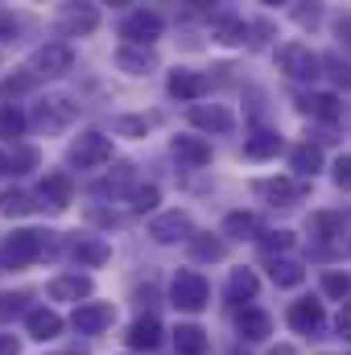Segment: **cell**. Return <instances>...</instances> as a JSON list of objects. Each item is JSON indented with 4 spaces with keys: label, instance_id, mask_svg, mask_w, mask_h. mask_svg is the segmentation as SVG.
Returning <instances> with one entry per match:
<instances>
[{
    "label": "cell",
    "instance_id": "ffe728a7",
    "mask_svg": "<svg viewBox=\"0 0 351 355\" xmlns=\"http://www.w3.org/2000/svg\"><path fill=\"white\" fill-rule=\"evenodd\" d=\"M236 327H240V335H244V339H252V343H257V339H268V335H273V318H268L264 310H244Z\"/></svg>",
    "mask_w": 351,
    "mask_h": 355
},
{
    "label": "cell",
    "instance_id": "9c48e42d",
    "mask_svg": "<svg viewBox=\"0 0 351 355\" xmlns=\"http://www.w3.org/2000/svg\"><path fill=\"white\" fill-rule=\"evenodd\" d=\"M149 236H153L157 244L190 240V236H194V232H190V215H186V211H170V215H157V219L149 223Z\"/></svg>",
    "mask_w": 351,
    "mask_h": 355
},
{
    "label": "cell",
    "instance_id": "74e56055",
    "mask_svg": "<svg viewBox=\"0 0 351 355\" xmlns=\"http://www.w3.org/2000/svg\"><path fill=\"white\" fill-rule=\"evenodd\" d=\"M21 310H25V293H0V322L17 318Z\"/></svg>",
    "mask_w": 351,
    "mask_h": 355
},
{
    "label": "cell",
    "instance_id": "f1b7e54d",
    "mask_svg": "<svg viewBox=\"0 0 351 355\" xmlns=\"http://www.w3.org/2000/svg\"><path fill=\"white\" fill-rule=\"evenodd\" d=\"M289 162H293L298 174H314V170L323 166V149H318V145H298V149L289 153Z\"/></svg>",
    "mask_w": 351,
    "mask_h": 355
},
{
    "label": "cell",
    "instance_id": "4fadbf2b",
    "mask_svg": "<svg viewBox=\"0 0 351 355\" xmlns=\"http://www.w3.org/2000/svg\"><path fill=\"white\" fill-rule=\"evenodd\" d=\"M128 347H137V352H153L157 343H162V322L149 314V318H137L132 327H128Z\"/></svg>",
    "mask_w": 351,
    "mask_h": 355
},
{
    "label": "cell",
    "instance_id": "b9f144b4",
    "mask_svg": "<svg viewBox=\"0 0 351 355\" xmlns=\"http://www.w3.org/2000/svg\"><path fill=\"white\" fill-rule=\"evenodd\" d=\"M335 331H339V339L351 343V302H343V310H339V318H335Z\"/></svg>",
    "mask_w": 351,
    "mask_h": 355
},
{
    "label": "cell",
    "instance_id": "277c9868",
    "mask_svg": "<svg viewBox=\"0 0 351 355\" xmlns=\"http://www.w3.org/2000/svg\"><path fill=\"white\" fill-rule=\"evenodd\" d=\"M277 62H281V71H285L289 79H314L318 67H323V58H318L310 46H302V42L281 46V50H277Z\"/></svg>",
    "mask_w": 351,
    "mask_h": 355
},
{
    "label": "cell",
    "instance_id": "836d02e7",
    "mask_svg": "<svg viewBox=\"0 0 351 355\" xmlns=\"http://www.w3.org/2000/svg\"><path fill=\"white\" fill-rule=\"evenodd\" d=\"M162 202V194H157V186H141V190H132V211L137 215H145V211H153Z\"/></svg>",
    "mask_w": 351,
    "mask_h": 355
},
{
    "label": "cell",
    "instance_id": "681fc988",
    "mask_svg": "<svg viewBox=\"0 0 351 355\" xmlns=\"http://www.w3.org/2000/svg\"><path fill=\"white\" fill-rule=\"evenodd\" d=\"M268 355H293V347H273Z\"/></svg>",
    "mask_w": 351,
    "mask_h": 355
},
{
    "label": "cell",
    "instance_id": "f6af8a7d",
    "mask_svg": "<svg viewBox=\"0 0 351 355\" xmlns=\"http://www.w3.org/2000/svg\"><path fill=\"white\" fill-rule=\"evenodd\" d=\"M293 17H298V25H318V8H293Z\"/></svg>",
    "mask_w": 351,
    "mask_h": 355
},
{
    "label": "cell",
    "instance_id": "5bb4252c",
    "mask_svg": "<svg viewBox=\"0 0 351 355\" xmlns=\"http://www.w3.org/2000/svg\"><path fill=\"white\" fill-rule=\"evenodd\" d=\"M244 33H248V25H244L240 17H232V12H215V17H211V37H215V42L236 46V42H244Z\"/></svg>",
    "mask_w": 351,
    "mask_h": 355
},
{
    "label": "cell",
    "instance_id": "f546056e",
    "mask_svg": "<svg viewBox=\"0 0 351 355\" xmlns=\"http://www.w3.org/2000/svg\"><path fill=\"white\" fill-rule=\"evenodd\" d=\"M33 202L25 190H0V215H29Z\"/></svg>",
    "mask_w": 351,
    "mask_h": 355
},
{
    "label": "cell",
    "instance_id": "ac0fdd59",
    "mask_svg": "<svg viewBox=\"0 0 351 355\" xmlns=\"http://www.w3.org/2000/svg\"><path fill=\"white\" fill-rule=\"evenodd\" d=\"M25 322H29V335L42 339V343H46V339H58V331H62V318H58L54 310H29Z\"/></svg>",
    "mask_w": 351,
    "mask_h": 355
},
{
    "label": "cell",
    "instance_id": "d590c367",
    "mask_svg": "<svg viewBox=\"0 0 351 355\" xmlns=\"http://www.w3.org/2000/svg\"><path fill=\"white\" fill-rule=\"evenodd\" d=\"M310 223H314V232H318L323 240H331V236L343 227V215H331V211H323V215H314Z\"/></svg>",
    "mask_w": 351,
    "mask_h": 355
},
{
    "label": "cell",
    "instance_id": "83f0119b",
    "mask_svg": "<svg viewBox=\"0 0 351 355\" xmlns=\"http://www.w3.org/2000/svg\"><path fill=\"white\" fill-rule=\"evenodd\" d=\"M174 347L182 355H203L207 352V335H203L198 327H178L174 331Z\"/></svg>",
    "mask_w": 351,
    "mask_h": 355
},
{
    "label": "cell",
    "instance_id": "60d3db41",
    "mask_svg": "<svg viewBox=\"0 0 351 355\" xmlns=\"http://www.w3.org/2000/svg\"><path fill=\"white\" fill-rule=\"evenodd\" d=\"M33 83H37V75H33V71H29V75H12V79H4V95H21V91H29L33 87Z\"/></svg>",
    "mask_w": 351,
    "mask_h": 355
},
{
    "label": "cell",
    "instance_id": "ee69618b",
    "mask_svg": "<svg viewBox=\"0 0 351 355\" xmlns=\"http://www.w3.org/2000/svg\"><path fill=\"white\" fill-rule=\"evenodd\" d=\"M335 182H339L343 190H351V157H339V162H335Z\"/></svg>",
    "mask_w": 351,
    "mask_h": 355
},
{
    "label": "cell",
    "instance_id": "8d00e7d4",
    "mask_svg": "<svg viewBox=\"0 0 351 355\" xmlns=\"http://www.w3.org/2000/svg\"><path fill=\"white\" fill-rule=\"evenodd\" d=\"M257 190H261L264 198H273V202H277V198H281V202H289V198L298 194V186H289V182H261Z\"/></svg>",
    "mask_w": 351,
    "mask_h": 355
},
{
    "label": "cell",
    "instance_id": "9a60e30c",
    "mask_svg": "<svg viewBox=\"0 0 351 355\" xmlns=\"http://www.w3.org/2000/svg\"><path fill=\"white\" fill-rule=\"evenodd\" d=\"M87 293H91V281L79 277V272H75V277H54V281H50V297H54V302H79V297H87ZM79 306H83V302H79Z\"/></svg>",
    "mask_w": 351,
    "mask_h": 355
},
{
    "label": "cell",
    "instance_id": "e575fe53",
    "mask_svg": "<svg viewBox=\"0 0 351 355\" xmlns=\"http://www.w3.org/2000/svg\"><path fill=\"white\" fill-rule=\"evenodd\" d=\"M348 289H351L348 272H327V277H323V293H327V297H348Z\"/></svg>",
    "mask_w": 351,
    "mask_h": 355
},
{
    "label": "cell",
    "instance_id": "7c38bea8",
    "mask_svg": "<svg viewBox=\"0 0 351 355\" xmlns=\"http://www.w3.org/2000/svg\"><path fill=\"white\" fill-rule=\"evenodd\" d=\"M190 124L203 128V132H232L236 120H232V112L219 107V103H211V107H207V103H194V107H190Z\"/></svg>",
    "mask_w": 351,
    "mask_h": 355
},
{
    "label": "cell",
    "instance_id": "484cf974",
    "mask_svg": "<svg viewBox=\"0 0 351 355\" xmlns=\"http://www.w3.org/2000/svg\"><path fill=\"white\" fill-rule=\"evenodd\" d=\"M277 149H281V137H277V132H257V137H248V145H244V157L264 162V157H277Z\"/></svg>",
    "mask_w": 351,
    "mask_h": 355
},
{
    "label": "cell",
    "instance_id": "5b68a950",
    "mask_svg": "<svg viewBox=\"0 0 351 355\" xmlns=\"http://www.w3.org/2000/svg\"><path fill=\"white\" fill-rule=\"evenodd\" d=\"M71 162H75L79 170H99V166H108V162H112V141H108L103 132H83V137L71 145Z\"/></svg>",
    "mask_w": 351,
    "mask_h": 355
},
{
    "label": "cell",
    "instance_id": "6da1fadb",
    "mask_svg": "<svg viewBox=\"0 0 351 355\" xmlns=\"http://www.w3.org/2000/svg\"><path fill=\"white\" fill-rule=\"evenodd\" d=\"M42 252H46L42 232H12V236L0 244V265L4 268H25V265H33Z\"/></svg>",
    "mask_w": 351,
    "mask_h": 355
},
{
    "label": "cell",
    "instance_id": "cb8c5ba5",
    "mask_svg": "<svg viewBox=\"0 0 351 355\" xmlns=\"http://www.w3.org/2000/svg\"><path fill=\"white\" fill-rule=\"evenodd\" d=\"M116 67H120V71H128V75H149V71H153V54L124 46V50L116 54Z\"/></svg>",
    "mask_w": 351,
    "mask_h": 355
},
{
    "label": "cell",
    "instance_id": "d6a6232c",
    "mask_svg": "<svg viewBox=\"0 0 351 355\" xmlns=\"http://www.w3.org/2000/svg\"><path fill=\"white\" fill-rule=\"evenodd\" d=\"M190 252L198 261H223V244L211 240V236H190Z\"/></svg>",
    "mask_w": 351,
    "mask_h": 355
},
{
    "label": "cell",
    "instance_id": "1f68e13d",
    "mask_svg": "<svg viewBox=\"0 0 351 355\" xmlns=\"http://www.w3.org/2000/svg\"><path fill=\"white\" fill-rule=\"evenodd\" d=\"M25 132V116L17 107H0V141H17Z\"/></svg>",
    "mask_w": 351,
    "mask_h": 355
},
{
    "label": "cell",
    "instance_id": "f35d334b",
    "mask_svg": "<svg viewBox=\"0 0 351 355\" xmlns=\"http://www.w3.org/2000/svg\"><path fill=\"white\" fill-rule=\"evenodd\" d=\"M261 248L264 252H285V248H293V232H285V227H281V232H268L261 240Z\"/></svg>",
    "mask_w": 351,
    "mask_h": 355
},
{
    "label": "cell",
    "instance_id": "ab89813d",
    "mask_svg": "<svg viewBox=\"0 0 351 355\" xmlns=\"http://www.w3.org/2000/svg\"><path fill=\"white\" fill-rule=\"evenodd\" d=\"M116 132H124V137H145V132H149V120L124 116V120H116Z\"/></svg>",
    "mask_w": 351,
    "mask_h": 355
},
{
    "label": "cell",
    "instance_id": "ba28073f",
    "mask_svg": "<svg viewBox=\"0 0 351 355\" xmlns=\"http://www.w3.org/2000/svg\"><path fill=\"white\" fill-rule=\"evenodd\" d=\"M323 322H327L323 302L302 297V302H293V306H289V327H293L298 335H318V331H323Z\"/></svg>",
    "mask_w": 351,
    "mask_h": 355
},
{
    "label": "cell",
    "instance_id": "30bf717a",
    "mask_svg": "<svg viewBox=\"0 0 351 355\" xmlns=\"http://www.w3.org/2000/svg\"><path fill=\"white\" fill-rule=\"evenodd\" d=\"M62 71H71V46L50 42V46H42V50L33 54V75L54 79V75H62Z\"/></svg>",
    "mask_w": 351,
    "mask_h": 355
},
{
    "label": "cell",
    "instance_id": "8fae6325",
    "mask_svg": "<svg viewBox=\"0 0 351 355\" xmlns=\"http://www.w3.org/2000/svg\"><path fill=\"white\" fill-rule=\"evenodd\" d=\"M79 116V107L71 103V99H46L42 107H37V128H46V132H58V128H67L71 120Z\"/></svg>",
    "mask_w": 351,
    "mask_h": 355
},
{
    "label": "cell",
    "instance_id": "7a4b0ae2",
    "mask_svg": "<svg viewBox=\"0 0 351 355\" xmlns=\"http://www.w3.org/2000/svg\"><path fill=\"white\" fill-rule=\"evenodd\" d=\"M207 297H211V285H207V277L203 272H190V268H182L174 277V285H170V302H174L178 310H203L207 306Z\"/></svg>",
    "mask_w": 351,
    "mask_h": 355
},
{
    "label": "cell",
    "instance_id": "7bdbcfd3",
    "mask_svg": "<svg viewBox=\"0 0 351 355\" xmlns=\"http://www.w3.org/2000/svg\"><path fill=\"white\" fill-rule=\"evenodd\" d=\"M327 67H331L335 83H343V87H351V67H348V62H339V58H327Z\"/></svg>",
    "mask_w": 351,
    "mask_h": 355
},
{
    "label": "cell",
    "instance_id": "603a6c76",
    "mask_svg": "<svg viewBox=\"0 0 351 355\" xmlns=\"http://www.w3.org/2000/svg\"><path fill=\"white\" fill-rule=\"evenodd\" d=\"M108 257H112V248L103 240H95V236H79L75 240V261L79 265H103Z\"/></svg>",
    "mask_w": 351,
    "mask_h": 355
},
{
    "label": "cell",
    "instance_id": "2e32d148",
    "mask_svg": "<svg viewBox=\"0 0 351 355\" xmlns=\"http://www.w3.org/2000/svg\"><path fill=\"white\" fill-rule=\"evenodd\" d=\"M203 91H207V79L194 75V71H174V75H170V95H174V99L194 103V99H203Z\"/></svg>",
    "mask_w": 351,
    "mask_h": 355
},
{
    "label": "cell",
    "instance_id": "3957f363",
    "mask_svg": "<svg viewBox=\"0 0 351 355\" xmlns=\"http://www.w3.org/2000/svg\"><path fill=\"white\" fill-rule=\"evenodd\" d=\"M162 17L157 12H149V8H137V12H128L124 17V25H120V37L128 42V46H153L157 37H162Z\"/></svg>",
    "mask_w": 351,
    "mask_h": 355
},
{
    "label": "cell",
    "instance_id": "d4e9b609",
    "mask_svg": "<svg viewBox=\"0 0 351 355\" xmlns=\"http://www.w3.org/2000/svg\"><path fill=\"white\" fill-rule=\"evenodd\" d=\"M223 232H228V236H236V240H248V236H257V232H261V219H257V215H248V211H232V215L223 219Z\"/></svg>",
    "mask_w": 351,
    "mask_h": 355
},
{
    "label": "cell",
    "instance_id": "4316f807",
    "mask_svg": "<svg viewBox=\"0 0 351 355\" xmlns=\"http://www.w3.org/2000/svg\"><path fill=\"white\" fill-rule=\"evenodd\" d=\"M268 277H273V285H281V289H293V285L306 281L302 265H293V261H273V265H268Z\"/></svg>",
    "mask_w": 351,
    "mask_h": 355
},
{
    "label": "cell",
    "instance_id": "7402d4cb",
    "mask_svg": "<svg viewBox=\"0 0 351 355\" xmlns=\"http://www.w3.org/2000/svg\"><path fill=\"white\" fill-rule=\"evenodd\" d=\"M228 302H244V297H257V272L252 268H236L232 277H228Z\"/></svg>",
    "mask_w": 351,
    "mask_h": 355
},
{
    "label": "cell",
    "instance_id": "44dd1931",
    "mask_svg": "<svg viewBox=\"0 0 351 355\" xmlns=\"http://www.w3.org/2000/svg\"><path fill=\"white\" fill-rule=\"evenodd\" d=\"M42 198H46V202H54V207H67V202L75 198L71 178H67V174H46V182H42Z\"/></svg>",
    "mask_w": 351,
    "mask_h": 355
},
{
    "label": "cell",
    "instance_id": "7dc6e473",
    "mask_svg": "<svg viewBox=\"0 0 351 355\" xmlns=\"http://www.w3.org/2000/svg\"><path fill=\"white\" fill-rule=\"evenodd\" d=\"M0 355H21V347H17L12 335H0Z\"/></svg>",
    "mask_w": 351,
    "mask_h": 355
},
{
    "label": "cell",
    "instance_id": "c3c4849f",
    "mask_svg": "<svg viewBox=\"0 0 351 355\" xmlns=\"http://www.w3.org/2000/svg\"><path fill=\"white\" fill-rule=\"evenodd\" d=\"M0 33H8V37H12V33H17V21H8V17H0Z\"/></svg>",
    "mask_w": 351,
    "mask_h": 355
},
{
    "label": "cell",
    "instance_id": "8992f818",
    "mask_svg": "<svg viewBox=\"0 0 351 355\" xmlns=\"http://www.w3.org/2000/svg\"><path fill=\"white\" fill-rule=\"evenodd\" d=\"M54 25H58L62 37H87V33H95V25H99V12L91 4H71V8L58 12Z\"/></svg>",
    "mask_w": 351,
    "mask_h": 355
},
{
    "label": "cell",
    "instance_id": "f907efd6",
    "mask_svg": "<svg viewBox=\"0 0 351 355\" xmlns=\"http://www.w3.org/2000/svg\"><path fill=\"white\" fill-rule=\"evenodd\" d=\"M0 174H8V153H0Z\"/></svg>",
    "mask_w": 351,
    "mask_h": 355
},
{
    "label": "cell",
    "instance_id": "e0dca14e",
    "mask_svg": "<svg viewBox=\"0 0 351 355\" xmlns=\"http://www.w3.org/2000/svg\"><path fill=\"white\" fill-rule=\"evenodd\" d=\"M174 157L186 162V166H207L211 162V145L198 141V137H178L174 141Z\"/></svg>",
    "mask_w": 351,
    "mask_h": 355
},
{
    "label": "cell",
    "instance_id": "52a82bcc",
    "mask_svg": "<svg viewBox=\"0 0 351 355\" xmlns=\"http://www.w3.org/2000/svg\"><path fill=\"white\" fill-rule=\"evenodd\" d=\"M112 318H116V310H112L108 302H83V306H75V314H71V322H75L79 335H99V331H108Z\"/></svg>",
    "mask_w": 351,
    "mask_h": 355
},
{
    "label": "cell",
    "instance_id": "bcb514c9",
    "mask_svg": "<svg viewBox=\"0 0 351 355\" xmlns=\"http://www.w3.org/2000/svg\"><path fill=\"white\" fill-rule=\"evenodd\" d=\"M335 33H339V42L351 50V17H339V21H335Z\"/></svg>",
    "mask_w": 351,
    "mask_h": 355
},
{
    "label": "cell",
    "instance_id": "d6986e66",
    "mask_svg": "<svg viewBox=\"0 0 351 355\" xmlns=\"http://www.w3.org/2000/svg\"><path fill=\"white\" fill-rule=\"evenodd\" d=\"M302 112H306V116H318V120H327V124H335L339 112H343V103H339L335 95H306V99H302Z\"/></svg>",
    "mask_w": 351,
    "mask_h": 355
},
{
    "label": "cell",
    "instance_id": "4dcf8cb0",
    "mask_svg": "<svg viewBox=\"0 0 351 355\" xmlns=\"http://www.w3.org/2000/svg\"><path fill=\"white\" fill-rule=\"evenodd\" d=\"M33 166H37V149L33 145H17L8 153V174H29Z\"/></svg>",
    "mask_w": 351,
    "mask_h": 355
}]
</instances>
